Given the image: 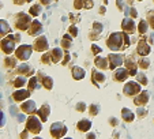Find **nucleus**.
<instances>
[{
    "label": "nucleus",
    "instance_id": "f257e3e1",
    "mask_svg": "<svg viewBox=\"0 0 154 139\" xmlns=\"http://www.w3.org/2000/svg\"><path fill=\"white\" fill-rule=\"evenodd\" d=\"M107 45H108L109 49L113 51V52L126 49V46H124V31L112 33V34L108 37V40H107Z\"/></svg>",
    "mask_w": 154,
    "mask_h": 139
},
{
    "label": "nucleus",
    "instance_id": "f03ea898",
    "mask_svg": "<svg viewBox=\"0 0 154 139\" xmlns=\"http://www.w3.org/2000/svg\"><path fill=\"white\" fill-rule=\"evenodd\" d=\"M31 22H33V19L30 14L18 12L15 17V29H18V30H29Z\"/></svg>",
    "mask_w": 154,
    "mask_h": 139
},
{
    "label": "nucleus",
    "instance_id": "7ed1b4c3",
    "mask_svg": "<svg viewBox=\"0 0 154 139\" xmlns=\"http://www.w3.org/2000/svg\"><path fill=\"white\" fill-rule=\"evenodd\" d=\"M41 123H42L41 119L38 120V117L30 115V116L27 117V120H26V128L33 134V135H37V134H40L41 130H42V124Z\"/></svg>",
    "mask_w": 154,
    "mask_h": 139
},
{
    "label": "nucleus",
    "instance_id": "20e7f679",
    "mask_svg": "<svg viewBox=\"0 0 154 139\" xmlns=\"http://www.w3.org/2000/svg\"><path fill=\"white\" fill-rule=\"evenodd\" d=\"M142 92V85L135 80H129L124 85L123 87V93L127 95V97H134V95H138L139 93Z\"/></svg>",
    "mask_w": 154,
    "mask_h": 139
},
{
    "label": "nucleus",
    "instance_id": "39448f33",
    "mask_svg": "<svg viewBox=\"0 0 154 139\" xmlns=\"http://www.w3.org/2000/svg\"><path fill=\"white\" fill-rule=\"evenodd\" d=\"M15 41H17V38L15 36H12V34H10L8 37H3L2 38V52L3 53H6V55H10V53H12V52H15Z\"/></svg>",
    "mask_w": 154,
    "mask_h": 139
},
{
    "label": "nucleus",
    "instance_id": "423d86ee",
    "mask_svg": "<svg viewBox=\"0 0 154 139\" xmlns=\"http://www.w3.org/2000/svg\"><path fill=\"white\" fill-rule=\"evenodd\" d=\"M33 49H34V46H31V45H29V44H22L21 46H18V48H17V51H15V56L18 57V60L26 61V60L30 59Z\"/></svg>",
    "mask_w": 154,
    "mask_h": 139
},
{
    "label": "nucleus",
    "instance_id": "0eeeda50",
    "mask_svg": "<svg viewBox=\"0 0 154 139\" xmlns=\"http://www.w3.org/2000/svg\"><path fill=\"white\" fill-rule=\"evenodd\" d=\"M66 134H67V127L64 126V123L56 121L51 126V135L53 138L60 139V138H63Z\"/></svg>",
    "mask_w": 154,
    "mask_h": 139
},
{
    "label": "nucleus",
    "instance_id": "6e6552de",
    "mask_svg": "<svg viewBox=\"0 0 154 139\" xmlns=\"http://www.w3.org/2000/svg\"><path fill=\"white\" fill-rule=\"evenodd\" d=\"M108 59H109V70H112V71H115L121 64H124V60H126L124 56L120 53H109Z\"/></svg>",
    "mask_w": 154,
    "mask_h": 139
},
{
    "label": "nucleus",
    "instance_id": "1a4fd4ad",
    "mask_svg": "<svg viewBox=\"0 0 154 139\" xmlns=\"http://www.w3.org/2000/svg\"><path fill=\"white\" fill-rule=\"evenodd\" d=\"M121 30L128 33V34H132V33L136 31V25H135L134 18L126 17V18L123 19V22H121Z\"/></svg>",
    "mask_w": 154,
    "mask_h": 139
},
{
    "label": "nucleus",
    "instance_id": "9d476101",
    "mask_svg": "<svg viewBox=\"0 0 154 139\" xmlns=\"http://www.w3.org/2000/svg\"><path fill=\"white\" fill-rule=\"evenodd\" d=\"M33 46H34V49L37 52H45L48 51V48H49V42H48V38L45 36H40L37 37L34 40V44H33Z\"/></svg>",
    "mask_w": 154,
    "mask_h": 139
},
{
    "label": "nucleus",
    "instance_id": "9b49d317",
    "mask_svg": "<svg viewBox=\"0 0 154 139\" xmlns=\"http://www.w3.org/2000/svg\"><path fill=\"white\" fill-rule=\"evenodd\" d=\"M136 53L139 56H147L149 53H150V45L146 42L145 38H139L138 41V45H136Z\"/></svg>",
    "mask_w": 154,
    "mask_h": 139
},
{
    "label": "nucleus",
    "instance_id": "f8f14e48",
    "mask_svg": "<svg viewBox=\"0 0 154 139\" xmlns=\"http://www.w3.org/2000/svg\"><path fill=\"white\" fill-rule=\"evenodd\" d=\"M37 76H38V79H40L41 85L44 86L46 90H52V87H53V79H52L49 75H45L42 71H38Z\"/></svg>",
    "mask_w": 154,
    "mask_h": 139
},
{
    "label": "nucleus",
    "instance_id": "ddd939ff",
    "mask_svg": "<svg viewBox=\"0 0 154 139\" xmlns=\"http://www.w3.org/2000/svg\"><path fill=\"white\" fill-rule=\"evenodd\" d=\"M124 64H126V68L128 70V72H129V75L131 76H135L136 74H138V71H136V68H138V63L135 60H134V57L132 56H128V57H126V60H124Z\"/></svg>",
    "mask_w": 154,
    "mask_h": 139
},
{
    "label": "nucleus",
    "instance_id": "4468645a",
    "mask_svg": "<svg viewBox=\"0 0 154 139\" xmlns=\"http://www.w3.org/2000/svg\"><path fill=\"white\" fill-rule=\"evenodd\" d=\"M30 90L29 89H21V90H15V92L12 93V100L17 102H21V101H25L30 97Z\"/></svg>",
    "mask_w": 154,
    "mask_h": 139
},
{
    "label": "nucleus",
    "instance_id": "2eb2a0df",
    "mask_svg": "<svg viewBox=\"0 0 154 139\" xmlns=\"http://www.w3.org/2000/svg\"><path fill=\"white\" fill-rule=\"evenodd\" d=\"M129 76V72L127 68H116L113 71V80L116 82H126V79Z\"/></svg>",
    "mask_w": 154,
    "mask_h": 139
},
{
    "label": "nucleus",
    "instance_id": "dca6fc26",
    "mask_svg": "<svg viewBox=\"0 0 154 139\" xmlns=\"http://www.w3.org/2000/svg\"><path fill=\"white\" fill-rule=\"evenodd\" d=\"M21 111L23 113H27V115H34L37 113V108H36V102L33 100H27L21 105Z\"/></svg>",
    "mask_w": 154,
    "mask_h": 139
},
{
    "label": "nucleus",
    "instance_id": "f3484780",
    "mask_svg": "<svg viewBox=\"0 0 154 139\" xmlns=\"http://www.w3.org/2000/svg\"><path fill=\"white\" fill-rule=\"evenodd\" d=\"M27 33L30 36H33V37H37L38 34H41L42 33V23L38 22V19H33V22H31L30 27H29Z\"/></svg>",
    "mask_w": 154,
    "mask_h": 139
},
{
    "label": "nucleus",
    "instance_id": "a211bd4d",
    "mask_svg": "<svg viewBox=\"0 0 154 139\" xmlns=\"http://www.w3.org/2000/svg\"><path fill=\"white\" fill-rule=\"evenodd\" d=\"M17 72L19 75H25V76H33L34 74V68L30 66V64H26V63H22L17 67Z\"/></svg>",
    "mask_w": 154,
    "mask_h": 139
},
{
    "label": "nucleus",
    "instance_id": "6ab92c4d",
    "mask_svg": "<svg viewBox=\"0 0 154 139\" xmlns=\"http://www.w3.org/2000/svg\"><path fill=\"white\" fill-rule=\"evenodd\" d=\"M147 102H149V92L147 90L141 92L135 98H134V104H135L136 107H143V105H146Z\"/></svg>",
    "mask_w": 154,
    "mask_h": 139
},
{
    "label": "nucleus",
    "instance_id": "aec40b11",
    "mask_svg": "<svg viewBox=\"0 0 154 139\" xmlns=\"http://www.w3.org/2000/svg\"><path fill=\"white\" fill-rule=\"evenodd\" d=\"M105 79H107L105 78V74L98 72V71H95V70L91 71V82H93V85L95 86V87H100V85L104 83Z\"/></svg>",
    "mask_w": 154,
    "mask_h": 139
},
{
    "label": "nucleus",
    "instance_id": "412c9836",
    "mask_svg": "<svg viewBox=\"0 0 154 139\" xmlns=\"http://www.w3.org/2000/svg\"><path fill=\"white\" fill-rule=\"evenodd\" d=\"M64 53H66V51H63V48H59V46L53 48V49L51 51L53 63H61V60H63V57H64Z\"/></svg>",
    "mask_w": 154,
    "mask_h": 139
},
{
    "label": "nucleus",
    "instance_id": "4be33fe9",
    "mask_svg": "<svg viewBox=\"0 0 154 139\" xmlns=\"http://www.w3.org/2000/svg\"><path fill=\"white\" fill-rule=\"evenodd\" d=\"M94 64L100 70H108L109 68V59L108 57H104V56H95Z\"/></svg>",
    "mask_w": 154,
    "mask_h": 139
},
{
    "label": "nucleus",
    "instance_id": "5701e85b",
    "mask_svg": "<svg viewBox=\"0 0 154 139\" xmlns=\"http://www.w3.org/2000/svg\"><path fill=\"white\" fill-rule=\"evenodd\" d=\"M94 6V2L93 0H74V8L76 10H89V8H93Z\"/></svg>",
    "mask_w": 154,
    "mask_h": 139
},
{
    "label": "nucleus",
    "instance_id": "b1692460",
    "mask_svg": "<svg viewBox=\"0 0 154 139\" xmlns=\"http://www.w3.org/2000/svg\"><path fill=\"white\" fill-rule=\"evenodd\" d=\"M49 113H51V108H49V105H42V107L37 111V115H38V117L42 120V123L48 120V117H49Z\"/></svg>",
    "mask_w": 154,
    "mask_h": 139
},
{
    "label": "nucleus",
    "instance_id": "393cba45",
    "mask_svg": "<svg viewBox=\"0 0 154 139\" xmlns=\"http://www.w3.org/2000/svg\"><path fill=\"white\" fill-rule=\"evenodd\" d=\"M71 74H72V78L75 80H80L85 78V70L79 66H72V68H71Z\"/></svg>",
    "mask_w": 154,
    "mask_h": 139
},
{
    "label": "nucleus",
    "instance_id": "a878e982",
    "mask_svg": "<svg viewBox=\"0 0 154 139\" xmlns=\"http://www.w3.org/2000/svg\"><path fill=\"white\" fill-rule=\"evenodd\" d=\"M76 128H78V131H80V132H87L91 128V121L87 120V119H82V120H79L78 124H76Z\"/></svg>",
    "mask_w": 154,
    "mask_h": 139
},
{
    "label": "nucleus",
    "instance_id": "bb28decb",
    "mask_svg": "<svg viewBox=\"0 0 154 139\" xmlns=\"http://www.w3.org/2000/svg\"><path fill=\"white\" fill-rule=\"evenodd\" d=\"M41 86H42V85H41V82H40V79H38L37 75H36V76H31L30 80L27 82V89L30 90V92H34V90L40 89Z\"/></svg>",
    "mask_w": 154,
    "mask_h": 139
},
{
    "label": "nucleus",
    "instance_id": "cd10ccee",
    "mask_svg": "<svg viewBox=\"0 0 154 139\" xmlns=\"http://www.w3.org/2000/svg\"><path fill=\"white\" fill-rule=\"evenodd\" d=\"M121 117L126 123H131V121H134V119H135V113L128 108H123L121 109Z\"/></svg>",
    "mask_w": 154,
    "mask_h": 139
},
{
    "label": "nucleus",
    "instance_id": "c85d7f7f",
    "mask_svg": "<svg viewBox=\"0 0 154 139\" xmlns=\"http://www.w3.org/2000/svg\"><path fill=\"white\" fill-rule=\"evenodd\" d=\"M72 38L74 37L71 36L70 33H68V34H64L63 36V40H61V42H60V46L63 48L64 51H68L70 48H71V44H72Z\"/></svg>",
    "mask_w": 154,
    "mask_h": 139
},
{
    "label": "nucleus",
    "instance_id": "c756f323",
    "mask_svg": "<svg viewBox=\"0 0 154 139\" xmlns=\"http://www.w3.org/2000/svg\"><path fill=\"white\" fill-rule=\"evenodd\" d=\"M26 83H27L26 76H25V75H18L17 78L14 79L12 86H14V87H17V89H19V87H22V86H25Z\"/></svg>",
    "mask_w": 154,
    "mask_h": 139
},
{
    "label": "nucleus",
    "instance_id": "7c9ffc66",
    "mask_svg": "<svg viewBox=\"0 0 154 139\" xmlns=\"http://www.w3.org/2000/svg\"><path fill=\"white\" fill-rule=\"evenodd\" d=\"M42 12V4L41 3H37V4H33L29 10V14H30L31 17H38L40 14Z\"/></svg>",
    "mask_w": 154,
    "mask_h": 139
},
{
    "label": "nucleus",
    "instance_id": "2f4dec72",
    "mask_svg": "<svg viewBox=\"0 0 154 139\" xmlns=\"http://www.w3.org/2000/svg\"><path fill=\"white\" fill-rule=\"evenodd\" d=\"M10 33H11V29H10L8 23L4 19H0V34H2V37H4L6 34H10Z\"/></svg>",
    "mask_w": 154,
    "mask_h": 139
},
{
    "label": "nucleus",
    "instance_id": "473e14b6",
    "mask_svg": "<svg viewBox=\"0 0 154 139\" xmlns=\"http://www.w3.org/2000/svg\"><path fill=\"white\" fill-rule=\"evenodd\" d=\"M17 59L18 57L15 56V57H6L4 59V67L6 68H8V70H11V68H14V67H17Z\"/></svg>",
    "mask_w": 154,
    "mask_h": 139
},
{
    "label": "nucleus",
    "instance_id": "72a5a7b5",
    "mask_svg": "<svg viewBox=\"0 0 154 139\" xmlns=\"http://www.w3.org/2000/svg\"><path fill=\"white\" fill-rule=\"evenodd\" d=\"M149 22L145 21V19H141L138 23V31L141 33V34H145V33H147V29H149Z\"/></svg>",
    "mask_w": 154,
    "mask_h": 139
},
{
    "label": "nucleus",
    "instance_id": "f704fd0d",
    "mask_svg": "<svg viewBox=\"0 0 154 139\" xmlns=\"http://www.w3.org/2000/svg\"><path fill=\"white\" fill-rule=\"evenodd\" d=\"M138 66H139V68L146 70V68H149V66H150V61H149V59H146L145 56H142L141 59L138 60Z\"/></svg>",
    "mask_w": 154,
    "mask_h": 139
},
{
    "label": "nucleus",
    "instance_id": "c9c22d12",
    "mask_svg": "<svg viewBox=\"0 0 154 139\" xmlns=\"http://www.w3.org/2000/svg\"><path fill=\"white\" fill-rule=\"evenodd\" d=\"M98 112H100V105L98 104H91L90 107H89V113H90L91 117L97 116Z\"/></svg>",
    "mask_w": 154,
    "mask_h": 139
},
{
    "label": "nucleus",
    "instance_id": "e433bc0d",
    "mask_svg": "<svg viewBox=\"0 0 154 139\" xmlns=\"http://www.w3.org/2000/svg\"><path fill=\"white\" fill-rule=\"evenodd\" d=\"M41 63H44V64H52V63H53L51 52H45V53L41 56Z\"/></svg>",
    "mask_w": 154,
    "mask_h": 139
},
{
    "label": "nucleus",
    "instance_id": "4c0bfd02",
    "mask_svg": "<svg viewBox=\"0 0 154 139\" xmlns=\"http://www.w3.org/2000/svg\"><path fill=\"white\" fill-rule=\"evenodd\" d=\"M126 15L131 18H138V11L132 7H126Z\"/></svg>",
    "mask_w": 154,
    "mask_h": 139
},
{
    "label": "nucleus",
    "instance_id": "58836bf2",
    "mask_svg": "<svg viewBox=\"0 0 154 139\" xmlns=\"http://www.w3.org/2000/svg\"><path fill=\"white\" fill-rule=\"evenodd\" d=\"M147 22L151 29H154V10H150L147 12Z\"/></svg>",
    "mask_w": 154,
    "mask_h": 139
},
{
    "label": "nucleus",
    "instance_id": "ea45409f",
    "mask_svg": "<svg viewBox=\"0 0 154 139\" xmlns=\"http://www.w3.org/2000/svg\"><path fill=\"white\" fill-rule=\"evenodd\" d=\"M136 80L141 85H147V78H146V75L145 74H136Z\"/></svg>",
    "mask_w": 154,
    "mask_h": 139
},
{
    "label": "nucleus",
    "instance_id": "a19ab883",
    "mask_svg": "<svg viewBox=\"0 0 154 139\" xmlns=\"http://www.w3.org/2000/svg\"><path fill=\"white\" fill-rule=\"evenodd\" d=\"M136 116L138 117H145V116H147V111L143 107H138V109H136Z\"/></svg>",
    "mask_w": 154,
    "mask_h": 139
},
{
    "label": "nucleus",
    "instance_id": "79ce46f5",
    "mask_svg": "<svg viewBox=\"0 0 154 139\" xmlns=\"http://www.w3.org/2000/svg\"><path fill=\"white\" fill-rule=\"evenodd\" d=\"M68 33H70V34L74 38L78 37V27H76L75 25H71V26L68 27Z\"/></svg>",
    "mask_w": 154,
    "mask_h": 139
},
{
    "label": "nucleus",
    "instance_id": "37998d69",
    "mask_svg": "<svg viewBox=\"0 0 154 139\" xmlns=\"http://www.w3.org/2000/svg\"><path fill=\"white\" fill-rule=\"evenodd\" d=\"M93 30L101 33V31L104 30V25H102V23H100V22H94L93 23Z\"/></svg>",
    "mask_w": 154,
    "mask_h": 139
},
{
    "label": "nucleus",
    "instance_id": "c03bdc74",
    "mask_svg": "<svg viewBox=\"0 0 154 139\" xmlns=\"http://www.w3.org/2000/svg\"><path fill=\"white\" fill-rule=\"evenodd\" d=\"M91 52H93V55H98L100 52H102V49L97 44H91Z\"/></svg>",
    "mask_w": 154,
    "mask_h": 139
},
{
    "label": "nucleus",
    "instance_id": "a18cd8bd",
    "mask_svg": "<svg viewBox=\"0 0 154 139\" xmlns=\"http://www.w3.org/2000/svg\"><path fill=\"white\" fill-rule=\"evenodd\" d=\"M75 109L78 112H85L86 111V104L85 102H78V104H76V107H75Z\"/></svg>",
    "mask_w": 154,
    "mask_h": 139
},
{
    "label": "nucleus",
    "instance_id": "49530a36",
    "mask_svg": "<svg viewBox=\"0 0 154 139\" xmlns=\"http://www.w3.org/2000/svg\"><path fill=\"white\" fill-rule=\"evenodd\" d=\"M70 59H71V56H70V53L66 51V53H64V57H63V60H61V64L63 66H67L68 64V61H70Z\"/></svg>",
    "mask_w": 154,
    "mask_h": 139
},
{
    "label": "nucleus",
    "instance_id": "de8ad7c7",
    "mask_svg": "<svg viewBox=\"0 0 154 139\" xmlns=\"http://www.w3.org/2000/svg\"><path fill=\"white\" fill-rule=\"evenodd\" d=\"M128 36H129L128 33L124 31V46H126V48H128L129 45H131V41H129V37Z\"/></svg>",
    "mask_w": 154,
    "mask_h": 139
},
{
    "label": "nucleus",
    "instance_id": "09e8293b",
    "mask_svg": "<svg viewBox=\"0 0 154 139\" xmlns=\"http://www.w3.org/2000/svg\"><path fill=\"white\" fill-rule=\"evenodd\" d=\"M116 4H117V8L120 10V11H124V8H126V6L123 4V0H116Z\"/></svg>",
    "mask_w": 154,
    "mask_h": 139
},
{
    "label": "nucleus",
    "instance_id": "8fccbe9b",
    "mask_svg": "<svg viewBox=\"0 0 154 139\" xmlns=\"http://www.w3.org/2000/svg\"><path fill=\"white\" fill-rule=\"evenodd\" d=\"M109 124H110V126H113V127H116V126H117V124H119V121L116 120V119L110 117V119H109Z\"/></svg>",
    "mask_w": 154,
    "mask_h": 139
},
{
    "label": "nucleus",
    "instance_id": "3c124183",
    "mask_svg": "<svg viewBox=\"0 0 154 139\" xmlns=\"http://www.w3.org/2000/svg\"><path fill=\"white\" fill-rule=\"evenodd\" d=\"M29 132H30V131H29V130H27V128H25V131H23V132L21 134V135H19V136H21L22 139H25V138H27V135H29Z\"/></svg>",
    "mask_w": 154,
    "mask_h": 139
},
{
    "label": "nucleus",
    "instance_id": "603ef678",
    "mask_svg": "<svg viewBox=\"0 0 154 139\" xmlns=\"http://www.w3.org/2000/svg\"><path fill=\"white\" fill-rule=\"evenodd\" d=\"M40 3L42 4V6H49V4L52 3V0H40Z\"/></svg>",
    "mask_w": 154,
    "mask_h": 139
},
{
    "label": "nucleus",
    "instance_id": "864d4df0",
    "mask_svg": "<svg viewBox=\"0 0 154 139\" xmlns=\"http://www.w3.org/2000/svg\"><path fill=\"white\" fill-rule=\"evenodd\" d=\"M12 2L15 3V4H18V6H22V4H23V3H26L27 0H12Z\"/></svg>",
    "mask_w": 154,
    "mask_h": 139
},
{
    "label": "nucleus",
    "instance_id": "5fc2aeb1",
    "mask_svg": "<svg viewBox=\"0 0 154 139\" xmlns=\"http://www.w3.org/2000/svg\"><path fill=\"white\" fill-rule=\"evenodd\" d=\"M18 117V121H23L25 120V116H23V115H19V116H17Z\"/></svg>",
    "mask_w": 154,
    "mask_h": 139
},
{
    "label": "nucleus",
    "instance_id": "6e6d98bb",
    "mask_svg": "<svg viewBox=\"0 0 154 139\" xmlns=\"http://www.w3.org/2000/svg\"><path fill=\"white\" fill-rule=\"evenodd\" d=\"M87 138H89V139H94V138H95V134H89Z\"/></svg>",
    "mask_w": 154,
    "mask_h": 139
},
{
    "label": "nucleus",
    "instance_id": "4d7b16f0",
    "mask_svg": "<svg viewBox=\"0 0 154 139\" xmlns=\"http://www.w3.org/2000/svg\"><path fill=\"white\" fill-rule=\"evenodd\" d=\"M100 12H101V14H102V12H105V8H104V6H102V7H101V10H100Z\"/></svg>",
    "mask_w": 154,
    "mask_h": 139
},
{
    "label": "nucleus",
    "instance_id": "13d9d810",
    "mask_svg": "<svg viewBox=\"0 0 154 139\" xmlns=\"http://www.w3.org/2000/svg\"><path fill=\"white\" fill-rule=\"evenodd\" d=\"M138 2H142V0H138Z\"/></svg>",
    "mask_w": 154,
    "mask_h": 139
},
{
    "label": "nucleus",
    "instance_id": "bf43d9fd",
    "mask_svg": "<svg viewBox=\"0 0 154 139\" xmlns=\"http://www.w3.org/2000/svg\"><path fill=\"white\" fill-rule=\"evenodd\" d=\"M104 2H107V0H104Z\"/></svg>",
    "mask_w": 154,
    "mask_h": 139
},
{
    "label": "nucleus",
    "instance_id": "052dcab7",
    "mask_svg": "<svg viewBox=\"0 0 154 139\" xmlns=\"http://www.w3.org/2000/svg\"><path fill=\"white\" fill-rule=\"evenodd\" d=\"M153 2H154V0H153Z\"/></svg>",
    "mask_w": 154,
    "mask_h": 139
}]
</instances>
